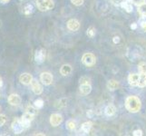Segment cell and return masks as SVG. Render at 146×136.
Segmentation results:
<instances>
[{
  "mask_svg": "<svg viewBox=\"0 0 146 136\" xmlns=\"http://www.w3.org/2000/svg\"><path fill=\"white\" fill-rule=\"evenodd\" d=\"M91 91H92V87H91V84H85L80 85V92H81V94L84 95L89 94L91 93Z\"/></svg>",
  "mask_w": 146,
  "mask_h": 136,
  "instance_id": "obj_13",
  "label": "cell"
},
{
  "mask_svg": "<svg viewBox=\"0 0 146 136\" xmlns=\"http://www.w3.org/2000/svg\"><path fill=\"white\" fill-rule=\"evenodd\" d=\"M36 6L40 11H47L54 7V3L53 0H37Z\"/></svg>",
  "mask_w": 146,
  "mask_h": 136,
  "instance_id": "obj_2",
  "label": "cell"
},
{
  "mask_svg": "<svg viewBox=\"0 0 146 136\" xmlns=\"http://www.w3.org/2000/svg\"><path fill=\"white\" fill-rule=\"evenodd\" d=\"M133 3L134 5H136V6H141L142 4L145 3V0H133Z\"/></svg>",
  "mask_w": 146,
  "mask_h": 136,
  "instance_id": "obj_33",
  "label": "cell"
},
{
  "mask_svg": "<svg viewBox=\"0 0 146 136\" xmlns=\"http://www.w3.org/2000/svg\"><path fill=\"white\" fill-rule=\"evenodd\" d=\"M113 41L114 44H118V43L120 42V38H119L118 36H114L113 39Z\"/></svg>",
  "mask_w": 146,
  "mask_h": 136,
  "instance_id": "obj_38",
  "label": "cell"
},
{
  "mask_svg": "<svg viewBox=\"0 0 146 136\" xmlns=\"http://www.w3.org/2000/svg\"><path fill=\"white\" fill-rule=\"evenodd\" d=\"M87 116L89 117V118H91V117H93V115H94V111H92V110H89V111H87Z\"/></svg>",
  "mask_w": 146,
  "mask_h": 136,
  "instance_id": "obj_37",
  "label": "cell"
},
{
  "mask_svg": "<svg viewBox=\"0 0 146 136\" xmlns=\"http://www.w3.org/2000/svg\"><path fill=\"white\" fill-rule=\"evenodd\" d=\"M40 80L44 85H50L53 83V75L47 72L42 73L40 75Z\"/></svg>",
  "mask_w": 146,
  "mask_h": 136,
  "instance_id": "obj_6",
  "label": "cell"
},
{
  "mask_svg": "<svg viewBox=\"0 0 146 136\" xmlns=\"http://www.w3.org/2000/svg\"><path fill=\"white\" fill-rule=\"evenodd\" d=\"M67 27L71 31H77L80 27V23L76 19H70L67 22Z\"/></svg>",
  "mask_w": 146,
  "mask_h": 136,
  "instance_id": "obj_11",
  "label": "cell"
},
{
  "mask_svg": "<svg viewBox=\"0 0 146 136\" xmlns=\"http://www.w3.org/2000/svg\"><path fill=\"white\" fill-rule=\"evenodd\" d=\"M82 61L83 63L86 65V66H93V65L95 64V62H96V58L95 56L91 54V53H86L83 55L82 57Z\"/></svg>",
  "mask_w": 146,
  "mask_h": 136,
  "instance_id": "obj_3",
  "label": "cell"
},
{
  "mask_svg": "<svg viewBox=\"0 0 146 136\" xmlns=\"http://www.w3.org/2000/svg\"><path fill=\"white\" fill-rule=\"evenodd\" d=\"M31 88L33 90V92L39 95V94H41L43 93V88L41 86V84H40L37 81H36V80H34L33 79V81L31 83Z\"/></svg>",
  "mask_w": 146,
  "mask_h": 136,
  "instance_id": "obj_10",
  "label": "cell"
},
{
  "mask_svg": "<svg viewBox=\"0 0 146 136\" xmlns=\"http://www.w3.org/2000/svg\"><path fill=\"white\" fill-rule=\"evenodd\" d=\"M133 134L134 136H141V135H143V131L142 130H135L133 133Z\"/></svg>",
  "mask_w": 146,
  "mask_h": 136,
  "instance_id": "obj_34",
  "label": "cell"
},
{
  "mask_svg": "<svg viewBox=\"0 0 146 136\" xmlns=\"http://www.w3.org/2000/svg\"><path fill=\"white\" fill-rule=\"evenodd\" d=\"M10 0H0V2L3 3V4H6V3H8Z\"/></svg>",
  "mask_w": 146,
  "mask_h": 136,
  "instance_id": "obj_40",
  "label": "cell"
},
{
  "mask_svg": "<svg viewBox=\"0 0 146 136\" xmlns=\"http://www.w3.org/2000/svg\"><path fill=\"white\" fill-rule=\"evenodd\" d=\"M66 128L70 131H73L75 129V122L74 120H69L66 123Z\"/></svg>",
  "mask_w": 146,
  "mask_h": 136,
  "instance_id": "obj_23",
  "label": "cell"
},
{
  "mask_svg": "<svg viewBox=\"0 0 146 136\" xmlns=\"http://www.w3.org/2000/svg\"><path fill=\"white\" fill-rule=\"evenodd\" d=\"M138 12L142 15L143 17H146V3H143L138 7Z\"/></svg>",
  "mask_w": 146,
  "mask_h": 136,
  "instance_id": "obj_22",
  "label": "cell"
},
{
  "mask_svg": "<svg viewBox=\"0 0 146 136\" xmlns=\"http://www.w3.org/2000/svg\"><path fill=\"white\" fill-rule=\"evenodd\" d=\"M2 85H3V81H2V79L0 78V87H1Z\"/></svg>",
  "mask_w": 146,
  "mask_h": 136,
  "instance_id": "obj_41",
  "label": "cell"
},
{
  "mask_svg": "<svg viewBox=\"0 0 146 136\" xmlns=\"http://www.w3.org/2000/svg\"><path fill=\"white\" fill-rule=\"evenodd\" d=\"M92 127H93V123L91 122H85L82 124V130L85 133H88L91 131Z\"/></svg>",
  "mask_w": 146,
  "mask_h": 136,
  "instance_id": "obj_18",
  "label": "cell"
},
{
  "mask_svg": "<svg viewBox=\"0 0 146 136\" xmlns=\"http://www.w3.org/2000/svg\"><path fill=\"white\" fill-rule=\"evenodd\" d=\"M126 1H127L128 3H131V2H133V0H126Z\"/></svg>",
  "mask_w": 146,
  "mask_h": 136,
  "instance_id": "obj_43",
  "label": "cell"
},
{
  "mask_svg": "<svg viewBox=\"0 0 146 136\" xmlns=\"http://www.w3.org/2000/svg\"><path fill=\"white\" fill-rule=\"evenodd\" d=\"M138 86H140V87L146 86V73H140V79H139Z\"/></svg>",
  "mask_w": 146,
  "mask_h": 136,
  "instance_id": "obj_17",
  "label": "cell"
},
{
  "mask_svg": "<svg viewBox=\"0 0 146 136\" xmlns=\"http://www.w3.org/2000/svg\"><path fill=\"white\" fill-rule=\"evenodd\" d=\"M125 107L130 113H137L141 110L142 103L136 96H129L125 101Z\"/></svg>",
  "mask_w": 146,
  "mask_h": 136,
  "instance_id": "obj_1",
  "label": "cell"
},
{
  "mask_svg": "<svg viewBox=\"0 0 146 136\" xmlns=\"http://www.w3.org/2000/svg\"><path fill=\"white\" fill-rule=\"evenodd\" d=\"M0 27H1V21H0Z\"/></svg>",
  "mask_w": 146,
  "mask_h": 136,
  "instance_id": "obj_44",
  "label": "cell"
},
{
  "mask_svg": "<svg viewBox=\"0 0 146 136\" xmlns=\"http://www.w3.org/2000/svg\"><path fill=\"white\" fill-rule=\"evenodd\" d=\"M35 106H36L37 109H41L44 106V101L42 99H36L35 101Z\"/></svg>",
  "mask_w": 146,
  "mask_h": 136,
  "instance_id": "obj_27",
  "label": "cell"
},
{
  "mask_svg": "<svg viewBox=\"0 0 146 136\" xmlns=\"http://www.w3.org/2000/svg\"><path fill=\"white\" fill-rule=\"evenodd\" d=\"M34 117H35V115H34V114H31V113H29L27 112L26 113H25V114L23 115L21 119L26 120V121H29V122H32V121L34 120Z\"/></svg>",
  "mask_w": 146,
  "mask_h": 136,
  "instance_id": "obj_24",
  "label": "cell"
},
{
  "mask_svg": "<svg viewBox=\"0 0 146 136\" xmlns=\"http://www.w3.org/2000/svg\"><path fill=\"white\" fill-rule=\"evenodd\" d=\"M12 130L13 132L16 133V134H19L21 133L23 131L25 130V128L23 127L22 123H21V120H15L14 122L12 123Z\"/></svg>",
  "mask_w": 146,
  "mask_h": 136,
  "instance_id": "obj_5",
  "label": "cell"
},
{
  "mask_svg": "<svg viewBox=\"0 0 146 136\" xmlns=\"http://www.w3.org/2000/svg\"><path fill=\"white\" fill-rule=\"evenodd\" d=\"M21 123H22V125L25 129H27L30 127V125H31V122H29V121H26V120H23L21 119Z\"/></svg>",
  "mask_w": 146,
  "mask_h": 136,
  "instance_id": "obj_30",
  "label": "cell"
},
{
  "mask_svg": "<svg viewBox=\"0 0 146 136\" xmlns=\"http://www.w3.org/2000/svg\"><path fill=\"white\" fill-rule=\"evenodd\" d=\"M95 33H96V31H95V28H94V27H90L87 29V32H86L87 36H88L89 37H94V36H95Z\"/></svg>",
  "mask_w": 146,
  "mask_h": 136,
  "instance_id": "obj_25",
  "label": "cell"
},
{
  "mask_svg": "<svg viewBox=\"0 0 146 136\" xmlns=\"http://www.w3.org/2000/svg\"><path fill=\"white\" fill-rule=\"evenodd\" d=\"M8 103L13 106H17V105L21 103V98H20L18 94H12L8 96Z\"/></svg>",
  "mask_w": 146,
  "mask_h": 136,
  "instance_id": "obj_8",
  "label": "cell"
},
{
  "mask_svg": "<svg viewBox=\"0 0 146 136\" xmlns=\"http://www.w3.org/2000/svg\"><path fill=\"white\" fill-rule=\"evenodd\" d=\"M67 103V101H66V99L65 98H62V99H60L59 101H57L56 102V103H55V107L56 108H64V107H65L66 106V103Z\"/></svg>",
  "mask_w": 146,
  "mask_h": 136,
  "instance_id": "obj_21",
  "label": "cell"
},
{
  "mask_svg": "<svg viewBox=\"0 0 146 136\" xmlns=\"http://www.w3.org/2000/svg\"><path fill=\"white\" fill-rule=\"evenodd\" d=\"M19 81L21 82V84H26V85L31 84V83L33 81V76L28 73H24V74H22L21 75H20Z\"/></svg>",
  "mask_w": 146,
  "mask_h": 136,
  "instance_id": "obj_7",
  "label": "cell"
},
{
  "mask_svg": "<svg viewBox=\"0 0 146 136\" xmlns=\"http://www.w3.org/2000/svg\"><path fill=\"white\" fill-rule=\"evenodd\" d=\"M111 1H112V3L114 5H121L124 0H111Z\"/></svg>",
  "mask_w": 146,
  "mask_h": 136,
  "instance_id": "obj_35",
  "label": "cell"
},
{
  "mask_svg": "<svg viewBox=\"0 0 146 136\" xmlns=\"http://www.w3.org/2000/svg\"><path fill=\"white\" fill-rule=\"evenodd\" d=\"M34 12V7L32 4H27L26 5V7H24V13L25 15H27V16H29V15H31L32 13Z\"/></svg>",
  "mask_w": 146,
  "mask_h": 136,
  "instance_id": "obj_19",
  "label": "cell"
},
{
  "mask_svg": "<svg viewBox=\"0 0 146 136\" xmlns=\"http://www.w3.org/2000/svg\"><path fill=\"white\" fill-rule=\"evenodd\" d=\"M90 78L87 77V76H83L81 77V79H80V84H90Z\"/></svg>",
  "mask_w": 146,
  "mask_h": 136,
  "instance_id": "obj_29",
  "label": "cell"
},
{
  "mask_svg": "<svg viewBox=\"0 0 146 136\" xmlns=\"http://www.w3.org/2000/svg\"><path fill=\"white\" fill-rule=\"evenodd\" d=\"M139 79H140V74H131L128 76V82L131 85H133V86H138Z\"/></svg>",
  "mask_w": 146,
  "mask_h": 136,
  "instance_id": "obj_12",
  "label": "cell"
},
{
  "mask_svg": "<svg viewBox=\"0 0 146 136\" xmlns=\"http://www.w3.org/2000/svg\"><path fill=\"white\" fill-rule=\"evenodd\" d=\"M131 28H132L133 30H135V29L137 28V24H136V23L132 24V25H131Z\"/></svg>",
  "mask_w": 146,
  "mask_h": 136,
  "instance_id": "obj_39",
  "label": "cell"
},
{
  "mask_svg": "<svg viewBox=\"0 0 146 136\" xmlns=\"http://www.w3.org/2000/svg\"><path fill=\"white\" fill-rule=\"evenodd\" d=\"M138 70L140 73H146V63H141L138 65Z\"/></svg>",
  "mask_w": 146,
  "mask_h": 136,
  "instance_id": "obj_28",
  "label": "cell"
},
{
  "mask_svg": "<svg viewBox=\"0 0 146 136\" xmlns=\"http://www.w3.org/2000/svg\"><path fill=\"white\" fill-rule=\"evenodd\" d=\"M116 112V108L113 104H109L107 105V107L105 108V114L107 116H113V115Z\"/></svg>",
  "mask_w": 146,
  "mask_h": 136,
  "instance_id": "obj_15",
  "label": "cell"
},
{
  "mask_svg": "<svg viewBox=\"0 0 146 136\" xmlns=\"http://www.w3.org/2000/svg\"><path fill=\"white\" fill-rule=\"evenodd\" d=\"M63 122V116L59 113H53L50 116V123L52 126H58L59 124H61Z\"/></svg>",
  "mask_w": 146,
  "mask_h": 136,
  "instance_id": "obj_4",
  "label": "cell"
},
{
  "mask_svg": "<svg viewBox=\"0 0 146 136\" xmlns=\"http://www.w3.org/2000/svg\"><path fill=\"white\" fill-rule=\"evenodd\" d=\"M46 59V51L44 49L38 50L35 54V60L37 64H42Z\"/></svg>",
  "mask_w": 146,
  "mask_h": 136,
  "instance_id": "obj_9",
  "label": "cell"
},
{
  "mask_svg": "<svg viewBox=\"0 0 146 136\" xmlns=\"http://www.w3.org/2000/svg\"><path fill=\"white\" fill-rule=\"evenodd\" d=\"M27 112L31 114L36 115L37 113V108L36 106L34 107V106H31V105H29V106H27Z\"/></svg>",
  "mask_w": 146,
  "mask_h": 136,
  "instance_id": "obj_26",
  "label": "cell"
},
{
  "mask_svg": "<svg viewBox=\"0 0 146 136\" xmlns=\"http://www.w3.org/2000/svg\"><path fill=\"white\" fill-rule=\"evenodd\" d=\"M71 2L75 5V6H81L84 3V0H71Z\"/></svg>",
  "mask_w": 146,
  "mask_h": 136,
  "instance_id": "obj_32",
  "label": "cell"
},
{
  "mask_svg": "<svg viewBox=\"0 0 146 136\" xmlns=\"http://www.w3.org/2000/svg\"><path fill=\"white\" fill-rule=\"evenodd\" d=\"M141 27H142V28L143 29V31L146 32V20H144V21H142V22H141Z\"/></svg>",
  "mask_w": 146,
  "mask_h": 136,
  "instance_id": "obj_36",
  "label": "cell"
},
{
  "mask_svg": "<svg viewBox=\"0 0 146 136\" xmlns=\"http://www.w3.org/2000/svg\"><path fill=\"white\" fill-rule=\"evenodd\" d=\"M6 122H7L6 116L3 115V114H1V115H0V126H3V125L6 123Z\"/></svg>",
  "mask_w": 146,
  "mask_h": 136,
  "instance_id": "obj_31",
  "label": "cell"
},
{
  "mask_svg": "<svg viewBox=\"0 0 146 136\" xmlns=\"http://www.w3.org/2000/svg\"><path fill=\"white\" fill-rule=\"evenodd\" d=\"M118 86H119V83L117 81H115V80H110L107 84V87L111 91L116 90L118 88Z\"/></svg>",
  "mask_w": 146,
  "mask_h": 136,
  "instance_id": "obj_16",
  "label": "cell"
},
{
  "mask_svg": "<svg viewBox=\"0 0 146 136\" xmlns=\"http://www.w3.org/2000/svg\"><path fill=\"white\" fill-rule=\"evenodd\" d=\"M121 7H122L123 8L125 9V11L128 12V13H131L133 11V7H132V5H130V3H128L126 0L125 1H123L122 4H121Z\"/></svg>",
  "mask_w": 146,
  "mask_h": 136,
  "instance_id": "obj_20",
  "label": "cell"
},
{
  "mask_svg": "<svg viewBox=\"0 0 146 136\" xmlns=\"http://www.w3.org/2000/svg\"><path fill=\"white\" fill-rule=\"evenodd\" d=\"M35 135H44V133H36V134H35Z\"/></svg>",
  "mask_w": 146,
  "mask_h": 136,
  "instance_id": "obj_42",
  "label": "cell"
},
{
  "mask_svg": "<svg viewBox=\"0 0 146 136\" xmlns=\"http://www.w3.org/2000/svg\"><path fill=\"white\" fill-rule=\"evenodd\" d=\"M72 72V67L70 64H64L63 66L60 69V73H61L62 75L64 76H66V75H69Z\"/></svg>",
  "mask_w": 146,
  "mask_h": 136,
  "instance_id": "obj_14",
  "label": "cell"
}]
</instances>
